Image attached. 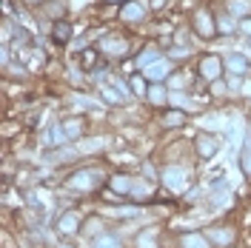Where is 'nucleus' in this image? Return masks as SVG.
I'll return each instance as SVG.
<instances>
[{"instance_id": "1", "label": "nucleus", "mask_w": 251, "mask_h": 248, "mask_svg": "<svg viewBox=\"0 0 251 248\" xmlns=\"http://www.w3.org/2000/svg\"><path fill=\"white\" fill-rule=\"evenodd\" d=\"M191 23H194V31H197L200 37H214V34H217V20L211 17V12H203V9L194 12V20H191Z\"/></svg>"}, {"instance_id": "2", "label": "nucleus", "mask_w": 251, "mask_h": 248, "mask_svg": "<svg viewBox=\"0 0 251 248\" xmlns=\"http://www.w3.org/2000/svg\"><path fill=\"white\" fill-rule=\"evenodd\" d=\"M220 72H223V60L220 57H214V54L200 57V74H203V80H217Z\"/></svg>"}, {"instance_id": "3", "label": "nucleus", "mask_w": 251, "mask_h": 248, "mask_svg": "<svg viewBox=\"0 0 251 248\" xmlns=\"http://www.w3.org/2000/svg\"><path fill=\"white\" fill-rule=\"evenodd\" d=\"M208 240H211V246L217 248H228L234 243V228H211V231L205 234Z\"/></svg>"}, {"instance_id": "4", "label": "nucleus", "mask_w": 251, "mask_h": 248, "mask_svg": "<svg viewBox=\"0 0 251 248\" xmlns=\"http://www.w3.org/2000/svg\"><path fill=\"white\" fill-rule=\"evenodd\" d=\"M197 154L203 157V160L214 157L217 154V140L211 137V134H200V137H197Z\"/></svg>"}, {"instance_id": "5", "label": "nucleus", "mask_w": 251, "mask_h": 248, "mask_svg": "<svg viewBox=\"0 0 251 248\" xmlns=\"http://www.w3.org/2000/svg\"><path fill=\"white\" fill-rule=\"evenodd\" d=\"M223 66H226L231 74H237V77H240V74H246V72H249V57H243V54H228Z\"/></svg>"}, {"instance_id": "6", "label": "nucleus", "mask_w": 251, "mask_h": 248, "mask_svg": "<svg viewBox=\"0 0 251 248\" xmlns=\"http://www.w3.org/2000/svg\"><path fill=\"white\" fill-rule=\"evenodd\" d=\"M57 228H60L63 234H75L80 228V217L75 211H66V214H60V220H57Z\"/></svg>"}, {"instance_id": "7", "label": "nucleus", "mask_w": 251, "mask_h": 248, "mask_svg": "<svg viewBox=\"0 0 251 248\" xmlns=\"http://www.w3.org/2000/svg\"><path fill=\"white\" fill-rule=\"evenodd\" d=\"M163 180H166V186L174 188V191H180V188H186V174L180 169H169L163 174Z\"/></svg>"}, {"instance_id": "8", "label": "nucleus", "mask_w": 251, "mask_h": 248, "mask_svg": "<svg viewBox=\"0 0 251 248\" xmlns=\"http://www.w3.org/2000/svg\"><path fill=\"white\" fill-rule=\"evenodd\" d=\"M94 186H97V177L89 174V171H80L69 180V188H94Z\"/></svg>"}, {"instance_id": "9", "label": "nucleus", "mask_w": 251, "mask_h": 248, "mask_svg": "<svg viewBox=\"0 0 251 248\" xmlns=\"http://www.w3.org/2000/svg\"><path fill=\"white\" fill-rule=\"evenodd\" d=\"M51 37H54V43H69V40H72V26H69L66 20H57V23L51 26Z\"/></svg>"}, {"instance_id": "10", "label": "nucleus", "mask_w": 251, "mask_h": 248, "mask_svg": "<svg viewBox=\"0 0 251 248\" xmlns=\"http://www.w3.org/2000/svg\"><path fill=\"white\" fill-rule=\"evenodd\" d=\"M226 9L234 17H249L251 15V0H226Z\"/></svg>"}, {"instance_id": "11", "label": "nucleus", "mask_w": 251, "mask_h": 248, "mask_svg": "<svg viewBox=\"0 0 251 248\" xmlns=\"http://www.w3.org/2000/svg\"><path fill=\"white\" fill-rule=\"evenodd\" d=\"M120 17H123L126 23H140L143 17H146V12H143L137 3H126L123 12H120Z\"/></svg>"}, {"instance_id": "12", "label": "nucleus", "mask_w": 251, "mask_h": 248, "mask_svg": "<svg viewBox=\"0 0 251 248\" xmlns=\"http://www.w3.org/2000/svg\"><path fill=\"white\" fill-rule=\"evenodd\" d=\"M63 137L66 140H75V137H80V134H83V120H77V117H72V120H66V123H63Z\"/></svg>"}, {"instance_id": "13", "label": "nucleus", "mask_w": 251, "mask_h": 248, "mask_svg": "<svg viewBox=\"0 0 251 248\" xmlns=\"http://www.w3.org/2000/svg\"><path fill=\"white\" fill-rule=\"evenodd\" d=\"M146 74H149V77L154 80H163L166 77V74H169V63L166 60H157V63H151V66H149V69H146Z\"/></svg>"}, {"instance_id": "14", "label": "nucleus", "mask_w": 251, "mask_h": 248, "mask_svg": "<svg viewBox=\"0 0 251 248\" xmlns=\"http://www.w3.org/2000/svg\"><path fill=\"white\" fill-rule=\"evenodd\" d=\"M183 123H186V114H183V111H180V109L169 111V114L163 117V125H166V128H180V125H183Z\"/></svg>"}, {"instance_id": "15", "label": "nucleus", "mask_w": 251, "mask_h": 248, "mask_svg": "<svg viewBox=\"0 0 251 248\" xmlns=\"http://www.w3.org/2000/svg\"><path fill=\"white\" fill-rule=\"evenodd\" d=\"M134 200H149V194H151V188H149V183H143V180H134L131 183V191H128Z\"/></svg>"}, {"instance_id": "16", "label": "nucleus", "mask_w": 251, "mask_h": 248, "mask_svg": "<svg viewBox=\"0 0 251 248\" xmlns=\"http://www.w3.org/2000/svg\"><path fill=\"white\" fill-rule=\"evenodd\" d=\"M149 100L154 103V106H160V103H166V86H160V83H151L149 86Z\"/></svg>"}, {"instance_id": "17", "label": "nucleus", "mask_w": 251, "mask_h": 248, "mask_svg": "<svg viewBox=\"0 0 251 248\" xmlns=\"http://www.w3.org/2000/svg\"><path fill=\"white\" fill-rule=\"evenodd\" d=\"M131 183H134V180H128V177H111L109 191H117V194H128V191H131Z\"/></svg>"}, {"instance_id": "18", "label": "nucleus", "mask_w": 251, "mask_h": 248, "mask_svg": "<svg viewBox=\"0 0 251 248\" xmlns=\"http://www.w3.org/2000/svg\"><path fill=\"white\" fill-rule=\"evenodd\" d=\"M205 246H208V243H205L200 234H186V237H183V248H205Z\"/></svg>"}, {"instance_id": "19", "label": "nucleus", "mask_w": 251, "mask_h": 248, "mask_svg": "<svg viewBox=\"0 0 251 248\" xmlns=\"http://www.w3.org/2000/svg\"><path fill=\"white\" fill-rule=\"evenodd\" d=\"M80 63H83V69H94V66H97V51H94V49H86V51L80 54Z\"/></svg>"}, {"instance_id": "20", "label": "nucleus", "mask_w": 251, "mask_h": 248, "mask_svg": "<svg viewBox=\"0 0 251 248\" xmlns=\"http://www.w3.org/2000/svg\"><path fill=\"white\" fill-rule=\"evenodd\" d=\"M103 49H106V51H114V54H123L126 43L123 40H111V37H106V40H103Z\"/></svg>"}, {"instance_id": "21", "label": "nucleus", "mask_w": 251, "mask_h": 248, "mask_svg": "<svg viewBox=\"0 0 251 248\" xmlns=\"http://www.w3.org/2000/svg\"><path fill=\"white\" fill-rule=\"evenodd\" d=\"M234 29H237V23L231 20V17H220V20H217V31H226V34H231Z\"/></svg>"}, {"instance_id": "22", "label": "nucleus", "mask_w": 251, "mask_h": 248, "mask_svg": "<svg viewBox=\"0 0 251 248\" xmlns=\"http://www.w3.org/2000/svg\"><path fill=\"white\" fill-rule=\"evenodd\" d=\"M94 248H120V243L114 237H97L94 240Z\"/></svg>"}, {"instance_id": "23", "label": "nucleus", "mask_w": 251, "mask_h": 248, "mask_svg": "<svg viewBox=\"0 0 251 248\" xmlns=\"http://www.w3.org/2000/svg\"><path fill=\"white\" fill-rule=\"evenodd\" d=\"M243 169H246V174H251V149H246V154H243Z\"/></svg>"}, {"instance_id": "24", "label": "nucleus", "mask_w": 251, "mask_h": 248, "mask_svg": "<svg viewBox=\"0 0 251 248\" xmlns=\"http://www.w3.org/2000/svg\"><path fill=\"white\" fill-rule=\"evenodd\" d=\"M103 97H106V100H111V103H120V94L111 92V89H103Z\"/></svg>"}, {"instance_id": "25", "label": "nucleus", "mask_w": 251, "mask_h": 248, "mask_svg": "<svg viewBox=\"0 0 251 248\" xmlns=\"http://www.w3.org/2000/svg\"><path fill=\"white\" fill-rule=\"evenodd\" d=\"M154 60V51H143V57L137 63H140V66H149V63Z\"/></svg>"}, {"instance_id": "26", "label": "nucleus", "mask_w": 251, "mask_h": 248, "mask_svg": "<svg viewBox=\"0 0 251 248\" xmlns=\"http://www.w3.org/2000/svg\"><path fill=\"white\" fill-rule=\"evenodd\" d=\"M163 3H166V0H151V6H154V9H160Z\"/></svg>"}, {"instance_id": "27", "label": "nucleus", "mask_w": 251, "mask_h": 248, "mask_svg": "<svg viewBox=\"0 0 251 248\" xmlns=\"http://www.w3.org/2000/svg\"><path fill=\"white\" fill-rule=\"evenodd\" d=\"M243 29H246V31H251V23H246V26H243Z\"/></svg>"}, {"instance_id": "28", "label": "nucleus", "mask_w": 251, "mask_h": 248, "mask_svg": "<svg viewBox=\"0 0 251 248\" xmlns=\"http://www.w3.org/2000/svg\"><path fill=\"white\" fill-rule=\"evenodd\" d=\"M60 248H72V246H60Z\"/></svg>"}, {"instance_id": "29", "label": "nucleus", "mask_w": 251, "mask_h": 248, "mask_svg": "<svg viewBox=\"0 0 251 248\" xmlns=\"http://www.w3.org/2000/svg\"><path fill=\"white\" fill-rule=\"evenodd\" d=\"M109 3H117V0H109Z\"/></svg>"}]
</instances>
